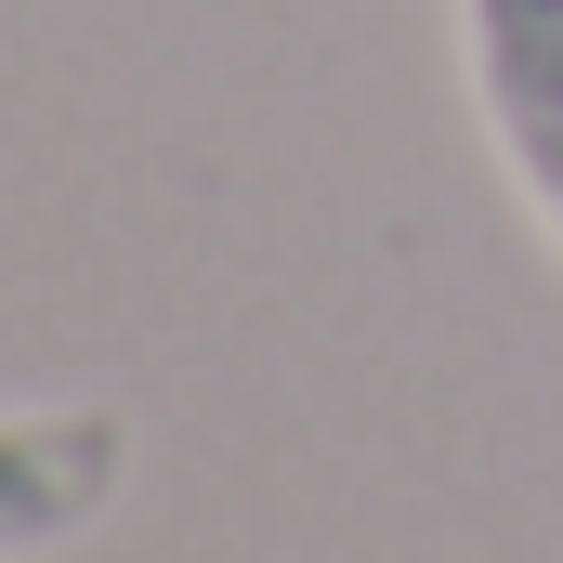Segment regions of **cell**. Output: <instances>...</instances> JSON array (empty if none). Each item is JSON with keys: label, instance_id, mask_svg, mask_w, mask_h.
<instances>
[{"label": "cell", "instance_id": "7a4b0ae2", "mask_svg": "<svg viewBox=\"0 0 563 563\" xmlns=\"http://www.w3.org/2000/svg\"><path fill=\"white\" fill-rule=\"evenodd\" d=\"M119 472H132V420L119 407H0V563L92 538Z\"/></svg>", "mask_w": 563, "mask_h": 563}, {"label": "cell", "instance_id": "6da1fadb", "mask_svg": "<svg viewBox=\"0 0 563 563\" xmlns=\"http://www.w3.org/2000/svg\"><path fill=\"white\" fill-rule=\"evenodd\" d=\"M459 40H472L485 132L511 157L538 236L563 250V0H459Z\"/></svg>", "mask_w": 563, "mask_h": 563}]
</instances>
